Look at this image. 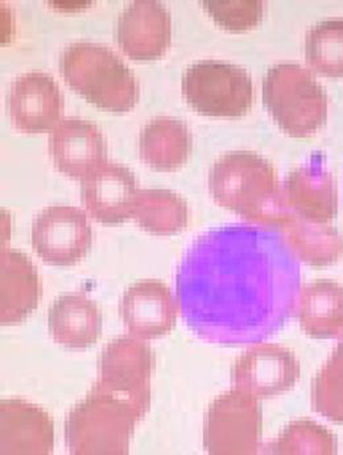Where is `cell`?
<instances>
[{
	"mask_svg": "<svg viewBox=\"0 0 343 455\" xmlns=\"http://www.w3.org/2000/svg\"><path fill=\"white\" fill-rule=\"evenodd\" d=\"M300 291V264L284 234L257 223L206 231L177 267L179 315L214 345L264 342L292 317Z\"/></svg>",
	"mask_w": 343,
	"mask_h": 455,
	"instance_id": "obj_1",
	"label": "cell"
},
{
	"mask_svg": "<svg viewBox=\"0 0 343 455\" xmlns=\"http://www.w3.org/2000/svg\"><path fill=\"white\" fill-rule=\"evenodd\" d=\"M209 190L218 205L257 225L283 228L296 215L274 166L254 152H228L219 157L209 173Z\"/></svg>",
	"mask_w": 343,
	"mask_h": 455,
	"instance_id": "obj_2",
	"label": "cell"
},
{
	"mask_svg": "<svg viewBox=\"0 0 343 455\" xmlns=\"http://www.w3.org/2000/svg\"><path fill=\"white\" fill-rule=\"evenodd\" d=\"M60 69L65 83L87 102L111 113H127L139 100L135 76L106 46L76 43L62 52Z\"/></svg>",
	"mask_w": 343,
	"mask_h": 455,
	"instance_id": "obj_3",
	"label": "cell"
},
{
	"mask_svg": "<svg viewBox=\"0 0 343 455\" xmlns=\"http://www.w3.org/2000/svg\"><path fill=\"white\" fill-rule=\"evenodd\" d=\"M140 419L124 400L92 387L65 422L68 449L76 455L127 454L133 429Z\"/></svg>",
	"mask_w": 343,
	"mask_h": 455,
	"instance_id": "obj_4",
	"label": "cell"
},
{
	"mask_svg": "<svg viewBox=\"0 0 343 455\" xmlns=\"http://www.w3.org/2000/svg\"><path fill=\"white\" fill-rule=\"evenodd\" d=\"M263 102L292 138L317 132L328 118V97L315 76L298 64H279L263 80Z\"/></svg>",
	"mask_w": 343,
	"mask_h": 455,
	"instance_id": "obj_5",
	"label": "cell"
},
{
	"mask_svg": "<svg viewBox=\"0 0 343 455\" xmlns=\"http://www.w3.org/2000/svg\"><path fill=\"white\" fill-rule=\"evenodd\" d=\"M182 92L197 113L219 118L246 116L254 102L249 73L236 65L211 60L187 68Z\"/></svg>",
	"mask_w": 343,
	"mask_h": 455,
	"instance_id": "obj_6",
	"label": "cell"
},
{
	"mask_svg": "<svg viewBox=\"0 0 343 455\" xmlns=\"http://www.w3.org/2000/svg\"><path fill=\"white\" fill-rule=\"evenodd\" d=\"M154 353L132 335L116 338L103 348L94 388L124 400L143 419L151 407Z\"/></svg>",
	"mask_w": 343,
	"mask_h": 455,
	"instance_id": "obj_7",
	"label": "cell"
},
{
	"mask_svg": "<svg viewBox=\"0 0 343 455\" xmlns=\"http://www.w3.org/2000/svg\"><path fill=\"white\" fill-rule=\"evenodd\" d=\"M261 435L258 399L235 388L217 397L205 419V448L211 454L257 453Z\"/></svg>",
	"mask_w": 343,
	"mask_h": 455,
	"instance_id": "obj_8",
	"label": "cell"
},
{
	"mask_svg": "<svg viewBox=\"0 0 343 455\" xmlns=\"http://www.w3.org/2000/svg\"><path fill=\"white\" fill-rule=\"evenodd\" d=\"M92 231L87 215L75 206L45 207L32 225V249L45 263L68 267L85 258Z\"/></svg>",
	"mask_w": 343,
	"mask_h": 455,
	"instance_id": "obj_9",
	"label": "cell"
},
{
	"mask_svg": "<svg viewBox=\"0 0 343 455\" xmlns=\"http://www.w3.org/2000/svg\"><path fill=\"white\" fill-rule=\"evenodd\" d=\"M300 373V363L288 348L258 343L236 359L233 383L255 399H271L290 391Z\"/></svg>",
	"mask_w": 343,
	"mask_h": 455,
	"instance_id": "obj_10",
	"label": "cell"
},
{
	"mask_svg": "<svg viewBox=\"0 0 343 455\" xmlns=\"http://www.w3.org/2000/svg\"><path fill=\"white\" fill-rule=\"evenodd\" d=\"M179 305L170 287L160 280H140L124 291L121 317L130 335L157 339L176 326Z\"/></svg>",
	"mask_w": 343,
	"mask_h": 455,
	"instance_id": "obj_11",
	"label": "cell"
},
{
	"mask_svg": "<svg viewBox=\"0 0 343 455\" xmlns=\"http://www.w3.org/2000/svg\"><path fill=\"white\" fill-rule=\"evenodd\" d=\"M138 192L132 172L116 163H103L81 180L86 212L103 225H119L132 218Z\"/></svg>",
	"mask_w": 343,
	"mask_h": 455,
	"instance_id": "obj_12",
	"label": "cell"
},
{
	"mask_svg": "<svg viewBox=\"0 0 343 455\" xmlns=\"http://www.w3.org/2000/svg\"><path fill=\"white\" fill-rule=\"evenodd\" d=\"M171 37V16L162 3L136 0L119 16L116 42L130 59H160L170 48Z\"/></svg>",
	"mask_w": 343,
	"mask_h": 455,
	"instance_id": "obj_13",
	"label": "cell"
},
{
	"mask_svg": "<svg viewBox=\"0 0 343 455\" xmlns=\"http://www.w3.org/2000/svg\"><path fill=\"white\" fill-rule=\"evenodd\" d=\"M288 206L298 217L315 223L334 220L339 196L325 155L315 152L288 174L283 187Z\"/></svg>",
	"mask_w": 343,
	"mask_h": 455,
	"instance_id": "obj_14",
	"label": "cell"
},
{
	"mask_svg": "<svg viewBox=\"0 0 343 455\" xmlns=\"http://www.w3.org/2000/svg\"><path fill=\"white\" fill-rule=\"evenodd\" d=\"M10 116L27 133L53 130L61 119L64 100L56 81L43 72H29L13 81L8 97Z\"/></svg>",
	"mask_w": 343,
	"mask_h": 455,
	"instance_id": "obj_15",
	"label": "cell"
},
{
	"mask_svg": "<svg viewBox=\"0 0 343 455\" xmlns=\"http://www.w3.org/2000/svg\"><path fill=\"white\" fill-rule=\"evenodd\" d=\"M49 152L61 173L84 180L106 160V141L92 122L68 118L60 122L49 136Z\"/></svg>",
	"mask_w": 343,
	"mask_h": 455,
	"instance_id": "obj_16",
	"label": "cell"
},
{
	"mask_svg": "<svg viewBox=\"0 0 343 455\" xmlns=\"http://www.w3.org/2000/svg\"><path fill=\"white\" fill-rule=\"evenodd\" d=\"M54 427L51 416L21 399L0 404V453L45 455L53 451Z\"/></svg>",
	"mask_w": 343,
	"mask_h": 455,
	"instance_id": "obj_17",
	"label": "cell"
},
{
	"mask_svg": "<svg viewBox=\"0 0 343 455\" xmlns=\"http://www.w3.org/2000/svg\"><path fill=\"white\" fill-rule=\"evenodd\" d=\"M42 282L36 267L19 251L3 249L0 256V323H23L39 305Z\"/></svg>",
	"mask_w": 343,
	"mask_h": 455,
	"instance_id": "obj_18",
	"label": "cell"
},
{
	"mask_svg": "<svg viewBox=\"0 0 343 455\" xmlns=\"http://www.w3.org/2000/svg\"><path fill=\"white\" fill-rule=\"evenodd\" d=\"M48 329L57 345L83 350L97 343L102 315L85 293L64 294L49 309Z\"/></svg>",
	"mask_w": 343,
	"mask_h": 455,
	"instance_id": "obj_19",
	"label": "cell"
},
{
	"mask_svg": "<svg viewBox=\"0 0 343 455\" xmlns=\"http://www.w3.org/2000/svg\"><path fill=\"white\" fill-rule=\"evenodd\" d=\"M192 152V135L184 122L170 116L152 119L139 138L140 159L149 168L174 172L185 165Z\"/></svg>",
	"mask_w": 343,
	"mask_h": 455,
	"instance_id": "obj_20",
	"label": "cell"
},
{
	"mask_svg": "<svg viewBox=\"0 0 343 455\" xmlns=\"http://www.w3.org/2000/svg\"><path fill=\"white\" fill-rule=\"evenodd\" d=\"M302 331L313 338H333L343 331V288L331 280L304 285L299 299Z\"/></svg>",
	"mask_w": 343,
	"mask_h": 455,
	"instance_id": "obj_21",
	"label": "cell"
},
{
	"mask_svg": "<svg viewBox=\"0 0 343 455\" xmlns=\"http://www.w3.org/2000/svg\"><path fill=\"white\" fill-rule=\"evenodd\" d=\"M282 230L291 249L305 264L331 266L341 258V235L325 223L312 222L295 215Z\"/></svg>",
	"mask_w": 343,
	"mask_h": 455,
	"instance_id": "obj_22",
	"label": "cell"
},
{
	"mask_svg": "<svg viewBox=\"0 0 343 455\" xmlns=\"http://www.w3.org/2000/svg\"><path fill=\"white\" fill-rule=\"evenodd\" d=\"M132 218L143 230L154 235H173L187 228L189 209L171 190L143 189L138 192Z\"/></svg>",
	"mask_w": 343,
	"mask_h": 455,
	"instance_id": "obj_23",
	"label": "cell"
},
{
	"mask_svg": "<svg viewBox=\"0 0 343 455\" xmlns=\"http://www.w3.org/2000/svg\"><path fill=\"white\" fill-rule=\"evenodd\" d=\"M305 56L313 70L331 78L343 77V20L331 19L312 27L305 37Z\"/></svg>",
	"mask_w": 343,
	"mask_h": 455,
	"instance_id": "obj_24",
	"label": "cell"
},
{
	"mask_svg": "<svg viewBox=\"0 0 343 455\" xmlns=\"http://www.w3.org/2000/svg\"><path fill=\"white\" fill-rule=\"evenodd\" d=\"M313 405L318 413L343 422V339L313 383Z\"/></svg>",
	"mask_w": 343,
	"mask_h": 455,
	"instance_id": "obj_25",
	"label": "cell"
},
{
	"mask_svg": "<svg viewBox=\"0 0 343 455\" xmlns=\"http://www.w3.org/2000/svg\"><path fill=\"white\" fill-rule=\"evenodd\" d=\"M333 437L323 427L309 421H296L271 446L275 454L329 453L334 451Z\"/></svg>",
	"mask_w": 343,
	"mask_h": 455,
	"instance_id": "obj_26",
	"label": "cell"
},
{
	"mask_svg": "<svg viewBox=\"0 0 343 455\" xmlns=\"http://www.w3.org/2000/svg\"><path fill=\"white\" fill-rule=\"evenodd\" d=\"M211 19L228 31L242 32L252 29L260 23L263 2L259 0H227V2H203Z\"/></svg>",
	"mask_w": 343,
	"mask_h": 455,
	"instance_id": "obj_27",
	"label": "cell"
}]
</instances>
